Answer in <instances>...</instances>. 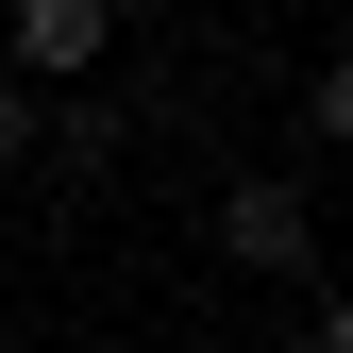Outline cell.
<instances>
[{"mask_svg": "<svg viewBox=\"0 0 353 353\" xmlns=\"http://www.w3.org/2000/svg\"><path fill=\"white\" fill-rule=\"evenodd\" d=\"M219 270L320 286V185H219Z\"/></svg>", "mask_w": 353, "mask_h": 353, "instance_id": "1", "label": "cell"}, {"mask_svg": "<svg viewBox=\"0 0 353 353\" xmlns=\"http://www.w3.org/2000/svg\"><path fill=\"white\" fill-rule=\"evenodd\" d=\"M118 51V0H17V17H0V84H34V101H84V68Z\"/></svg>", "mask_w": 353, "mask_h": 353, "instance_id": "2", "label": "cell"}, {"mask_svg": "<svg viewBox=\"0 0 353 353\" xmlns=\"http://www.w3.org/2000/svg\"><path fill=\"white\" fill-rule=\"evenodd\" d=\"M34 152H51V168H118V152H135V118H118V101H51V118H34Z\"/></svg>", "mask_w": 353, "mask_h": 353, "instance_id": "3", "label": "cell"}, {"mask_svg": "<svg viewBox=\"0 0 353 353\" xmlns=\"http://www.w3.org/2000/svg\"><path fill=\"white\" fill-rule=\"evenodd\" d=\"M303 353H353V303L336 286H303Z\"/></svg>", "mask_w": 353, "mask_h": 353, "instance_id": "4", "label": "cell"}, {"mask_svg": "<svg viewBox=\"0 0 353 353\" xmlns=\"http://www.w3.org/2000/svg\"><path fill=\"white\" fill-rule=\"evenodd\" d=\"M34 118H51V101H34V84H0V168L34 152Z\"/></svg>", "mask_w": 353, "mask_h": 353, "instance_id": "5", "label": "cell"}]
</instances>
